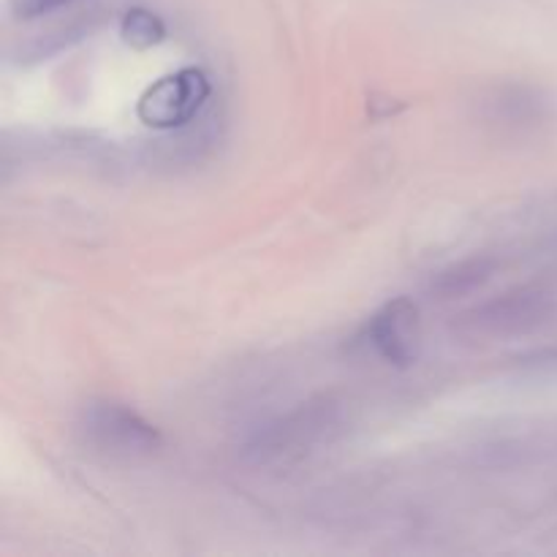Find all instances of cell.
Segmentation results:
<instances>
[{"mask_svg":"<svg viewBox=\"0 0 557 557\" xmlns=\"http://www.w3.org/2000/svg\"><path fill=\"white\" fill-rule=\"evenodd\" d=\"M493 272H495V259H487V256H473V259L460 261V264H451L449 270L441 272V275L433 281V294H438V299L468 297V294L479 292V288L493 277Z\"/></svg>","mask_w":557,"mask_h":557,"instance_id":"6","label":"cell"},{"mask_svg":"<svg viewBox=\"0 0 557 557\" xmlns=\"http://www.w3.org/2000/svg\"><path fill=\"white\" fill-rule=\"evenodd\" d=\"M120 36L125 44L134 49H150L166 38V25L158 14L147 9H131L125 11L123 22H120Z\"/></svg>","mask_w":557,"mask_h":557,"instance_id":"7","label":"cell"},{"mask_svg":"<svg viewBox=\"0 0 557 557\" xmlns=\"http://www.w3.org/2000/svg\"><path fill=\"white\" fill-rule=\"evenodd\" d=\"M71 3H76V0H11V14L20 16V20H36V16L54 14Z\"/></svg>","mask_w":557,"mask_h":557,"instance_id":"8","label":"cell"},{"mask_svg":"<svg viewBox=\"0 0 557 557\" xmlns=\"http://www.w3.org/2000/svg\"><path fill=\"white\" fill-rule=\"evenodd\" d=\"M79 433L92 449L112 457H147L163 446L161 430L125 403L90 400L82 408Z\"/></svg>","mask_w":557,"mask_h":557,"instance_id":"3","label":"cell"},{"mask_svg":"<svg viewBox=\"0 0 557 557\" xmlns=\"http://www.w3.org/2000/svg\"><path fill=\"white\" fill-rule=\"evenodd\" d=\"M419 308L408 297H395L381 305L364 326L357 343L373 351L392 368H411L419 359Z\"/></svg>","mask_w":557,"mask_h":557,"instance_id":"5","label":"cell"},{"mask_svg":"<svg viewBox=\"0 0 557 557\" xmlns=\"http://www.w3.org/2000/svg\"><path fill=\"white\" fill-rule=\"evenodd\" d=\"M337 406L332 400H310L275 419L250 438L245 455L256 466H288L302 460L315 446L326 444L337 430Z\"/></svg>","mask_w":557,"mask_h":557,"instance_id":"1","label":"cell"},{"mask_svg":"<svg viewBox=\"0 0 557 557\" xmlns=\"http://www.w3.org/2000/svg\"><path fill=\"white\" fill-rule=\"evenodd\" d=\"M212 85L201 69H180L152 82L136 101V114L156 131H174L194 123L210 101Z\"/></svg>","mask_w":557,"mask_h":557,"instance_id":"4","label":"cell"},{"mask_svg":"<svg viewBox=\"0 0 557 557\" xmlns=\"http://www.w3.org/2000/svg\"><path fill=\"white\" fill-rule=\"evenodd\" d=\"M555 210H557V207H555Z\"/></svg>","mask_w":557,"mask_h":557,"instance_id":"9","label":"cell"},{"mask_svg":"<svg viewBox=\"0 0 557 557\" xmlns=\"http://www.w3.org/2000/svg\"><path fill=\"white\" fill-rule=\"evenodd\" d=\"M553 313L555 297L547 288L522 286L462 313L457 332L468 341H511V337L531 335L533 330L547 324Z\"/></svg>","mask_w":557,"mask_h":557,"instance_id":"2","label":"cell"}]
</instances>
